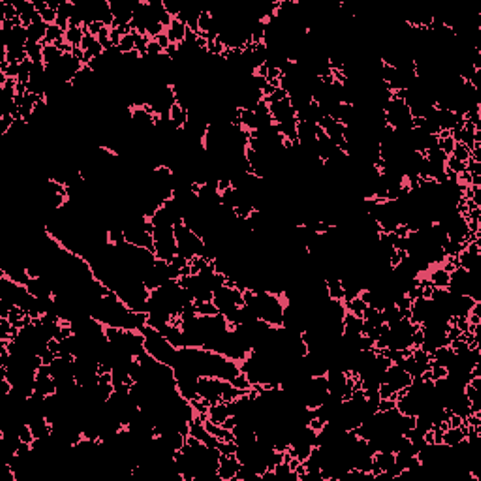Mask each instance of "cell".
<instances>
[{"label": "cell", "instance_id": "obj_11", "mask_svg": "<svg viewBox=\"0 0 481 481\" xmlns=\"http://www.w3.org/2000/svg\"><path fill=\"white\" fill-rule=\"evenodd\" d=\"M344 306H346V312L354 314V316H359V318H363V312H365V308H366V304L363 303L359 297L352 299V301H346Z\"/></svg>", "mask_w": 481, "mask_h": 481}, {"label": "cell", "instance_id": "obj_8", "mask_svg": "<svg viewBox=\"0 0 481 481\" xmlns=\"http://www.w3.org/2000/svg\"><path fill=\"white\" fill-rule=\"evenodd\" d=\"M60 58H62L60 49H56L54 46H44V64H46V68L54 66Z\"/></svg>", "mask_w": 481, "mask_h": 481}, {"label": "cell", "instance_id": "obj_14", "mask_svg": "<svg viewBox=\"0 0 481 481\" xmlns=\"http://www.w3.org/2000/svg\"><path fill=\"white\" fill-rule=\"evenodd\" d=\"M453 158H457L458 162L466 164L470 158H472V152H470V148L466 147L464 143H455V148H453Z\"/></svg>", "mask_w": 481, "mask_h": 481}, {"label": "cell", "instance_id": "obj_6", "mask_svg": "<svg viewBox=\"0 0 481 481\" xmlns=\"http://www.w3.org/2000/svg\"><path fill=\"white\" fill-rule=\"evenodd\" d=\"M85 34H86L85 26H70L68 30L64 32V42L72 47H81Z\"/></svg>", "mask_w": 481, "mask_h": 481}, {"label": "cell", "instance_id": "obj_7", "mask_svg": "<svg viewBox=\"0 0 481 481\" xmlns=\"http://www.w3.org/2000/svg\"><path fill=\"white\" fill-rule=\"evenodd\" d=\"M240 126L244 130H248V132H256L258 130V116L252 109H240Z\"/></svg>", "mask_w": 481, "mask_h": 481}, {"label": "cell", "instance_id": "obj_3", "mask_svg": "<svg viewBox=\"0 0 481 481\" xmlns=\"http://www.w3.org/2000/svg\"><path fill=\"white\" fill-rule=\"evenodd\" d=\"M190 120V111L186 108H182L180 104H175L170 109V122L175 130H184V126Z\"/></svg>", "mask_w": 481, "mask_h": 481}, {"label": "cell", "instance_id": "obj_18", "mask_svg": "<svg viewBox=\"0 0 481 481\" xmlns=\"http://www.w3.org/2000/svg\"><path fill=\"white\" fill-rule=\"evenodd\" d=\"M154 40H156V44H158V46L164 49V53H166V49L171 46V42H170V38L166 36V32H164V34H160V36H158V38H154Z\"/></svg>", "mask_w": 481, "mask_h": 481}, {"label": "cell", "instance_id": "obj_2", "mask_svg": "<svg viewBox=\"0 0 481 481\" xmlns=\"http://www.w3.org/2000/svg\"><path fill=\"white\" fill-rule=\"evenodd\" d=\"M425 276H427V278L430 280V284L434 288H438V290H448V286H450L451 274L448 271H444L440 265H430V269H428V272Z\"/></svg>", "mask_w": 481, "mask_h": 481}, {"label": "cell", "instance_id": "obj_13", "mask_svg": "<svg viewBox=\"0 0 481 481\" xmlns=\"http://www.w3.org/2000/svg\"><path fill=\"white\" fill-rule=\"evenodd\" d=\"M230 384H232V386H233L235 389L242 391V393H248L250 388H252V382L248 380V376H246L244 372L237 374V376H235V378H233V380L230 382Z\"/></svg>", "mask_w": 481, "mask_h": 481}, {"label": "cell", "instance_id": "obj_16", "mask_svg": "<svg viewBox=\"0 0 481 481\" xmlns=\"http://www.w3.org/2000/svg\"><path fill=\"white\" fill-rule=\"evenodd\" d=\"M104 26H106V24L100 23V21H90L88 24H85V30H86V34H90V36H94V38H98V34L102 32Z\"/></svg>", "mask_w": 481, "mask_h": 481}, {"label": "cell", "instance_id": "obj_5", "mask_svg": "<svg viewBox=\"0 0 481 481\" xmlns=\"http://www.w3.org/2000/svg\"><path fill=\"white\" fill-rule=\"evenodd\" d=\"M186 24L180 23L178 19H173L171 21V24L166 28V36L170 38L171 44H177V46H180L182 42H184V38H186Z\"/></svg>", "mask_w": 481, "mask_h": 481}, {"label": "cell", "instance_id": "obj_4", "mask_svg": "<svg viewBox=\"0 0 481 481\" xmlns=\"http://www.w3.org/2000/svg\"><path fill=\"white\" fill-rule=\"evenodd\" d=\"M462 442H466V423L462 425V427H448L446 430H444V444L448 446V448H457V446H460Z\"/></svg>", "mask_w": 481, "mask_h": 481}, {"label": "cell", "instance_id": "obj_17", "mask_svg": "<svg viewBox=\"0 0 481 481\" xmlns=\"http://www.w3.org/2000/svg\"><path fill=\"white\" fill-rule=\"evenodd\" d=\"M188 264H190V262H188L186 258H182V256H175L173 260H171V265H173V267H177L178 271H180V269H184Z\"/></svg>", "mask_w": 481, "mask_h": 481}, {"label": "cell", "instance_id": "obj_15", "mask_svg": "<svg viewBox=\"0 0 481 481\" xmlns=\"http://www.w3.org/2000/svg\"><path fill=\"white\" fill-rule=\"evenodd\" d=\"M430 374H432V382L446 380V378H448V366L436 365V363L430 361Z\"/></svg>", "mask_w": 481, "mask_h": 481}, {"label": "cell", "instance_id": "obj_9", "mask_svg": "<svg viewBox=\"0 0 481 481\" xmlns=\"http://www.w3.org/2000/svg\"><path fill=\"white\" fill-rule=\"evenodd\" d=\"M194 304H196L198 316L212 318V316H218V314H220V310H218V306L214 304V301H205V303H194Z\"/></svg>", "mask_w": 481, "mask_h": 481}, {"label": "cell", "instance_id": "obj_1", "mask_svg": "<svg viewBox=\"0 0 481 481\" xmlns=\"http://www.w3.org/2000/svg\"><path fill=\"white\" fill-rule=\"evenodd\" d=\"M240 462L235 455H220L216 468V476L220 481H237V474H239Z\"/></svg>", "mask_w": 481, "mask_h": 481}, {"label": "cell", "instance_id": "obj_10", "mask_svg": "<svg viewBox=\"0 0 481 481\" xmlns=\"http://www.w3.org/2000/svg\"><path fill=\"white\" fill-rule=\"evenodd\" d=\"M32 72H34V62H32L30 58H26L24 62L19 64V76H17V81H19V83H24V85H28V83H30V78H32Z\"/></svg>", "mask_w": 481, "mask_h": 481}, {"label": "cell", "instance_id": "obj_12", "mask_svg": "<svg viewBox=\"0 0 481 481\" xmlns=\"http://www.w3.org/2000/svg\"><path fill=\"white\" fill-rule=\"evenodd\" d=\"M118 51L122 54H130L136 51V34H126V36H122V40H120V44H118V47H116Z\"/></svg>", "mask_w": 481, "mask_h": 481}, {"label": "cell", "instance_id": "obj_19", "mask_svg": "<svg viewBox=\"0 0 481 481\" xmlns=\"http://www.w3.org/2000/svg\"><path fill=\"white\" fill-rule=\"evenodd\" d=\"M72 54H74V56L78 58L79 62L83 64V58H85V51H83L81 47H74V51H72Z\"/></svg>", "mask_w": 481, "mask_h": 481}]
</instances>
